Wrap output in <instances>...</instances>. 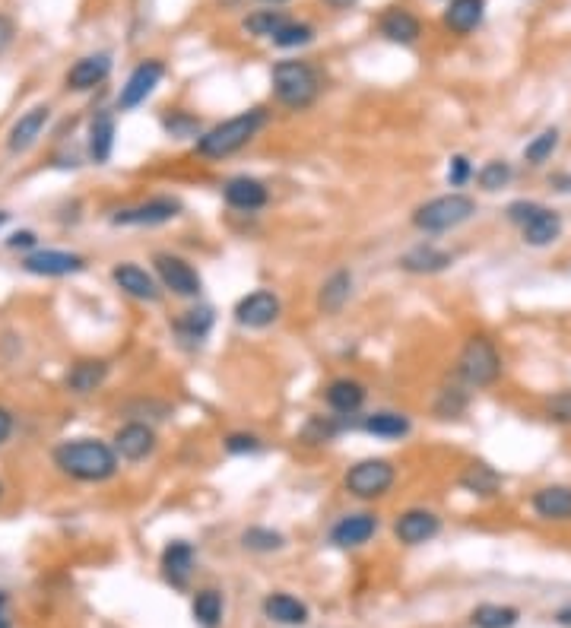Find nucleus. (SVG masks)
<instances>
[{
    "label": "nucleus",
    "instance_id": "obj_45",
    "mask_svg": "<svg viewBox=\"0 0 571 628\" xmlns=\"http://www.w3.org/2000/svg\"><path fill=\"white\" fill-rule=\"evenodd\" d=\"M473 178V165L467 156H454L451 165H448V184L451 188H464V184Z\"/></svg>",
    "mask_w": 571,
    "mask_h": 628
},
{
    "label": "nucleus",
    "instance_id": "obj_27",
    "mask_svg": "<svg viewBox=\"0 0 571 628\" xmlns=\"http://www.w3.org/2000/svg\"><path fill=\"white\" fill-rule=\"evenodd\" d=\"M349 292H353V273H349V270L330 273L324 280V286H321V295H318L321 311L324 314H337L349 302Z\"/></svg>",
    "mask_w": 571,
    "mask_h": 628
},
{
    "label": "nucleus",
    "instance_id": "obj_12",
    "mask_svg": "<svg viewBox=\"0 0 571 628\" xmlns=\"http://www.w3.org/2000/svg\"><path fill=\"white\" fill-rule=\"evenodd\" d=\"M115 454L121 460H131V464H140L153 451H156V432L146 426V422H127L115 432Z\"/></svg>",
    "mask_w": 571,
    "mask_h": 628
},
{
    "label": "nucleus",
    "instance_id": "obj_29",
    "mask_svg": "<svg viewBox=\"0 0 571 628\" xmlns=\"http://www.w3.org/2000/svg\"><path fill=\"white\" fill-rule=\"evenodd\" d=\"M362 429L368 435H375V438L394 441V438H407L410 435V419L403 413H394V410H381V413L365 416Z\"/></svg>",
    "mask_w": 571,
    "mask_h": 628
},
{
    "label": "nucleus",
    "instance_id": "obj_18",
    "mask_svg": "<svg viewBox=\"0 0 571 628\" xmlns=\"http://www.w3.org/2000/svg\"><path fill=\"white\" fill-rule=\"evenodd\" d=\"M48 118H51V108L48 105H35V108H29L26 115H20V121L10 127V140H7L10 153H26L29 146L42 137Z\"/></svg>",
    "mask_w": 571,
    "mask_h": 628
},
{
    "label": "nucleus",
    "instance_id": "obj_32",
    "mask_svg": "<svg viewBox=\"0 0 571 628\" xmlns=\"http://www.w3.org/2000/svg\"><path fill=\"white\" fill-rule=\"evenodd\" d=\"M175 330H178V337L188 340V343L207 340V334L213 330V311L210 308H191V311H184L181 318L175 321Z\"/></svg>",
    "mask_w": 571,
    "mask_h": 628
},
{
    "label": "nucleus",
    "instance_id": "obj_14",
    "mask_svg": "<svg viewBox=\"0 0 571 628\" xmlns=\"http://www.w3.org/2000/svg\"><path fill=\"white\" fill-rule=\"evenodd\" d=\"M375 533H378V517L368 511H359V514L340 517V521L330 527V543L340 549H356V546H365Z\"/></svg>",
    "mask_w": 571,
    "mask_h": 628
},
{
    "label": "nucleus",
    "instance_id": "obj_36",
    "mask_svg": "<svg viewBox=\"0 0 571 628\" xmlns=\"http://www.w3.org/2000/svg\"><path fill=\"white\" fill-rule=\"evenodd\" d=\"M511 178H514V169H511V165H508L505 159H492V162L483 165L480 172H476V184H480V188L489 191V194L508 188Z\"/></svg>",
    "mask_w": 571,
    "mask_h": 628
},
{
    "label": "nucleus",
    "instance_id": "obj_41",
    "mask_svg": "<svg viewBox=\"0 0 571 628\" xmlns=\"http://www.w3.org/2000/svg\"><path fill=\"white\" fill-rule=\"evenodd\" d=\"M311 39H315V29H311L308 23H292L289 20L280 32L273 35V45H280V48H302Z\"/></svg>",
    "mask_w": 571,
    "mask_h": 628
},
{
    "label": "nucleus",
    "instance_id": "obj_21",
    "mask_svg": "<svg viewBox=\"0 0 571 628\" xmlns=\"http://www.w3.org/2000/svg\"><path fill=\"white\" fill-rule=\"evenodd\" d=\"M108 73H112V58L108 54H89V58L77 61L67 73V86L77 89V92H86V89H96L108 80Z\"/></svg>",
    "mask_w": 571,
    "mask_h": 628
},
{
    "label": "nucleus",
    "instance_id": "obj_4",
    "mask_svg": "<svg viewBox=\"0 0 571 628\" xmlns=\"http://www.w3.org/2000/svg\"><path fill=\"white\" fill-rule=\"evenodd\" d=\"M476 213V200L467 197V194H441V197H432L429 203H422L413 213V226L419 232H451L457 226H464L467 219Z\"/></svg>",
    "mask_w": 571,
    "mask_h": 628
},
{
    "label": "nucleus",
    "instance_id": "obj_48",
    "mask_svg": "<svg viewBox=\"0 0 571 628\" xmlns=\"http://www.w3.org/2000/svg\"><path fill=\"white\" fill-rule=\"evenodd\" d=\"M7 245H10V248H32V245H35V235H32V232H13Z\"/></svg>",
    "mask_w": 571,
    "mask_h": 628
},
{
    "label": "nucleus",
    "instance_id": "obj_26",
    "mask_svg": "<svg viewBox=\"0 0 571 628\" xmlns=\"http://www.w3.org/2000/svg\"><path fill=\"white\" fill-rule=\"evenodd\" d=\"M264 616L276 625H305L308 622V606L292 594H270L264 600Z\"/></svg>",
    "mask_w": 571,
    "mask_h": 628
},
{
    "label": "nucleus",
    "instance_id": "obj_13",
    "mask_svg": "<svg viewBox=\"0 0 571 628\" xmlns=\"http://www.w3.org/2000/svg\"><path fill=\"white\" fill-rule=\"evenodd\" d=\"M223 197L232 210H242V213H254V210H264L267 200H270V191L264 181H257L251 175H235L223 184Z\"/></svg>",
    "mask_w": 571,
    "mask_h": 628
},
{
    "label": "nucleus",
    "instance_id": "obj_49",
    "mask_svg": "<svg viewBox=\"0 0 571 628\" xmlns=\"http://www.w3.org/2000/svg\"><path fill=\"white\" fill-rule=\"evenodd\" d=\"M10 432H13V416H10V410H4V406H0V445H4V441L10 438Z\"/></svg>",
    "mask_w": 571,
    "mask_h": 628
},
{
    "label": "nucleus",
    "instance_id": "obj_20",
    "mask_svg": "<svg viewBox=\"0 0 571 628\" xmlns=\"http://www.w3.org/2000/svg\"><path fill=\"white\" fill-rule=\"evenodd\" d=\"M324 397H327V406L334 413L353 416V413L362 410V403H365V384L356 381V378H334L327 384Z\"/></svg>",
    "mask_w": 571,
    "mask_h": 628
},
{
    "label": "nucleus",
    "instance_id": "obj_39",
    "mask_svg": "<svg viewBox=\"0 0 571 628\" xmlns=\"http://www.w3.org/2000/svg\"><path fill=\"white\" fill-rule=\"evenodd\" d=\"M242 546L251 552H273V549L286 546V537L280 530H270V527H248L242 533Z\"/></svg>",
    "mask_w": 571,
    "mask_h": 628
},
{
    "label": "nucleus",
    "instance_id": "obj_9",
    "mask_svg": "<svg viewBox=\"0 0 571 628\" xmlns=\"http://www.w3.org/2000/svg\"><path fill=\"white\" fill-rule=\"evenodd\" d=\"M162 73H165L162 61H153V58L150 61H140L131 70L127 83L121 86V92H118V112H131V108H137V105H143L146 99H150L153 89L162 80Z\"/></svg>",
    "mask_w": 571,
    "mask_h": 628
},
{
    "label": "nucleus",
    "instance_id": "obj_38",
    "mask_svg": "<svg viewBox=\"0 0 571 628\" xmlns=\"http://www.w3.org/2000/svg\"><path fill=\"white\" fill-rule=\"evenodd\" d=\"M467 391L464 387H457V384H451V387H441L438 391V400H435V416L438 419H457L460 413L467 410Z\"/></svg>",
    "mask_w": 571,
    "mask_h": 628
},
{
    "label": "nucleus",
    "instance_id": "obj_7",
    "mask_svg": "<svg viewBox=\"0 0 571 628\" xmlns=\"http://www.w3.org/2000/svg\"><path fill=\"white\" fill-rule=\"evenodd\" d=\"M153 267H156V276H159V286L169 289L172 295H178V299H197L200 289H204L200 273L178 254H165V251L156 254Z\"/></svg>",
    "mask_w": 571,
    "mask_h": 628
},
{
    "label": "nucleus",
    "instance_id": "obj_11",
    "mask_svg": "<svg viewBox=\"0 0 571 628\" xmlns=\"http://www.w3.org/2000/svg\"><path fill=\"white\" fill-rule=\"evenodd\" d=\"M441 530V521L438 514L429 511V508H410L403 511L397 521H394V537L403 543V546H422L438 537Z\"/></svg>",
    "mask_w": 571,
    "mask_h": 628
},
{
    "label": "nucleus",
    "instance_id": "obj_8",
    "mask_svg": "<svg viewBox=\"0 0 571 628\" xmlns=\"http://www.w3.org/2000/svg\"><path fill=\"white\" fill-rule=\"evenodd\" d=\"M280 311H283V305H280V299H276V292L254 289V292L245 295V299H238L232 314H235V321L242 327L264 330V327H270L276 318H280Z\"/></svg>",
    "mask_w": 571,
    "mask_h": 628
},
{
    "label": "nucleus",
    "instance_id": "obj_3",
    "mask_svg": "<svg viewBox=\"0 0 571 628\" xmlns=\"http://www.w3.org/2000/svg\"><path fill=\"white\" fill-rule=\"evenodd\" d=\"M270 83H273L276 102L292 108V112H305V108H311L321 96L318 70L305 61H280L270 73Z\"/></svg>",
    "mask_w": 571,
    "mask_h": 628
},
{
    "label": "nucleus",
    "instance_id": "obj_44",
    "mask_svg": "<svg viewBox=\"0 0 571 628\" xmlns=\"http://www.w3.org/2000/svg\"><path fill=\"white\" fill-rule=\"evenodd\" d=\"M223 448L229 454H257L261 451V438L251 435V432H232V435H226Z\"/></svg>",
    "mask_w": 571,
    "mask_h": 628
},
{
    "label": "nucleus",
    "instance_id": "obj_33",
    "mask_svg": "<svg viewBox=\"0 0 571 628\" xmlns=\"http://www.w3.org/2000/svg\"><path fill=\"white\" fill-rule=\"evenodd\" d=\"M191 609H194V619L200 628H219V622H223V594L213 587L197 590Z\"/></svg>",
    "mask_w": 571,
    "mask_h": 628
},
{
    "label": "nucleus",
    "instance_id": "obj_31",
    "mask_svg": "<svg viewBox=\"0 0 571 628\" xmlns=\"http://www.w3.org/2000/svg\"><path fill=\"white\" fill-rule=\"evenodd\" d=\"M460 486H464L467 492H473V495L489 498V495H495L502 489V476L495 473L489 464H483V460H473V464L460 473Z\"/></svg>",
    "mask_w": 571,
    "mask_h": 628
},
{
    "label": "nucleus",
    "instance_id": "obj_24",
    "mask_svg": "<svg viewBox=\"0 0 571 628\" xmlns=\"http://www.w3.org/2000/svg\"><path fill=\"white\" fill-rule=\"evenodd\" d=\"M454 264V254L451 251H441L435 245H416L410 248L407 254L400 257V267L410 270V273H441Z\"/></svg>",
    "mask_w": 571,
    "mask_h": 628
},
{
    "label": "nucleus",
    "instance_id": "obj_2",
    "mask_svg": "<svg viewBox=\"0 0 571 628\" xmlns=\"http://www.w3.org/2000/svg\"><path fill=\"white\" fill-rule=\"evenodd\" d=\"M270 121V115L264 108H248V112L235 115L223 124L210 127L207 134L197 137V153L204 159H226V156H235L238 150H245V146L264 131Z\"/></svg>",
    "mask_w": 571,
    "mask_h": 628
},
{
    "label": "nucleus",
    "instance_id": "obj_5",
    "mask_svg": "<svg viewBox=\"0 0 571 628\" xmlns=\"http://www.w3.org/2000/svg\"><path fill=\"white\" fill-rule=\"evenodd\" d=\"M457 375L467 387H492L502 378V356L495 343L483 334L470 337L457 356Z\"/></svg>",
    "mask_w": 571,
    "mask_h": 628
},
{
    "label": "nucleus",
    "instance_id": "obj_34",
    "mask_svg": "<svg viewBox=\"0 0 571 628\" xmlns=\"http://www.w3.org/2000/svg\"><path fill=\"white\" fill-rule=\"evenodd\" d=\"M473 625L476 628H514L521 613L514 606H499V603H483L473 609Z\"/></svg>",
    "mask_w": 571,
    "mask_h": 628
},
{
    "label": "nucleus",
    "instance_id": "obj_53",
    "mask_svg": "<svg viewBox=\"0 0 571 628\" xmlns=\"http://www.w3.org/2000/svg\"><path fill=\"white\" fill-rule=\"evenodd\" d=\"M7 223V213H0V226H4Z\"/></svg>",
    "mask_w": 571,
    "mask_h": 628
},
{
    "label": "nucleus",
    "instance_id": "obj_47",
    "mask_svg": "<svg viewBox=\"0 0 571 628\" xmlns=\"http://www.w3.org/2000/svg\"><path fill=\"white\" fill-rule=\"evenodd\" d=\"M13 35H16V26H13V20H10V16H4V13H0V54H4V51L13 45Z\"/></svg>",
    "mask_w": 571,
    "mask_h": 628
},
{
    "label": "nucleus",
    "instance_id": "obj_25",
    "mask_svg": "<svg viewBox=\"0 0 571 628\" xmlns=\"http://www.w3.org/2000/svg\"><path fill=\"white\" fill-rule=\"evenodd\" d=\"M486 16V0H451L445 10V26L454 35H470Z\"/></svg>",
    "mask_w": 571,
    "mask_h": 628
},
{
    "label": "nucleus",
    "instance_id": "obj_15",
    "mask_svg": "<svg viewBox=\"0 0 571 628\" xmlns=\"http://www.w3.org/2000/svg\"><path fill=\"white\" fill-rule=\"evenodd\" d=\"M112 280L118 283V289L124 295H131V299H137V302H159V295H162L156 276L146 273L137 264H118L112 270Z\"/></svg>",
    "mask_w": 571,
    "mask_h": 628
},
{
    "label": "nucleus",
    "instance_id": "obj_42",
    "mask_svg": "<svg viewBox=\"0 0 571 628\" xmlns=\"http://www.w3.org/2000/svg\"><path fill=\"white\" fill-rule=\"evenodd\" d=\"M546 416L556 426H571V391H559L546 400Z\"/></svg>",
    "mask_w": 571,
    "mask_h": 628
},
{
    "label": "nucleus",
    "instance_id": "obj_52",
    "mask_svg": "<svg viewBox=\"0 0 571 628\" xmlns=\"http://www.w3.org/2000/svg\"><path fill=\"white\" fill-rule=\"evenodd\" d=\"M556 619H559L562 625H571V606H568V609H559V616H556Z\"/></svg>",
    "mask_w": 571,
    "mask_h": 628
},
{
    "label": "nucleus",
    "instance_id": "obj_6",
    "mask_svg": "<svg viewBox=\"0 0 571 628\" xmlns=\"http://www.w3.org/2000/svg\"><path fill=\"white\" fill-rule=\"evenodd\" d=\"M397 483V467L384 457H365L359 464H353L343 476V486L349 495L362 498V502H375L384 498Z\"/></svg>",
    "mask_w": 571,
    "mask_h": 628
},
{
    "label": "nucleus",
    "instance_id": "obj_54",
    "mask_svg": "<svg viewBox=\"0 0 571 628\" xmlns=\"http://www.w3.org/2000/svg\"><path fill=\"white\" fill-rule=\"evenodd\" d=\"M264 4H283V0H264Z\"/></svg>",
    "mask_w": 571,
    "mask_h": 628
},
{
    "label": "nucleus",
    "instance_id": "obj_28",
    "mask_svg": "<svg viewBox=\"0 0 571 628\" xmlns=\"http://www.w3.org/2000/svg\"><path fill=\"white\" fill-rule=\"evenodd\" d=\"M108 375V365L102 359H83L67 372V387L73 394H92L96 387H102Z\"/></svg>",
    "mask_w": 571,
    "mask_h": 628
},
{
    "label": "nucleus",
    "instance_id": "obj_43",
    "mask_svg": "<svg viewBox=\"0 0 571 628\" xmlns=\"http://www.w3.org/2000/svg\"><path fill=\"white\" fill-rule=\"evenodd\" d=\"M162 124H165V131H169L172 137H197V131H200L197 118L188 115V112H172Z\"/></svg>",
    "mask_w": 571,
    "mask_h": 628
},
{
    "label": "nucleus",
    "instance_id": "obj_40",
    "mask_svg": "<svg viewBox=\"0 0 571 628\" xmlns=\"http://www.w3.org/2000/svg\"><path fill=\"white\" fill-rule=\"evenodd\" d=\"M340 435V422L334 416H311L308 426L302 429V441L308 445H327Z\"/></svg>",
    "mask_w": 571,
    "mask_h": 628
},
{
    "label": "nucleus",
    "instance_id": "obj_17",
    "mask_svg": "<svg viewBox=\"0 0 571 628\" xmlns=\"http://www.w3.org/2000/svg\"><path fill=\"white\" fill-rule=\"evenodd\" d=\"M162 575L165 581H169L172 587L184 590L194 575V546L191 543H184V540H175L165 546L162 552Z\"/></svg>",
    "mask_w": 571,
    "mask_h": 628
},
{
    "label": "nucleus",
    "instance_id": "obj_22",
    "mask_svg": "<svg viewBox=\"0 0 571 628\" xmlns=\"http://www.w3.org/2000/svg\"><path fill=\"white\" fill-rule=\"evenodd\" d=\"M521 235H524V242L530 248H546V245H552L562 235V216L556 210H549V207H540L521 226Z\"/></svg>",
    "mask_w": 571,
    "mask_h": 628
},
{
    "label": "nucleus",
    "instance_id": "obj_16",
    "mask_svg": "<svg viewBox=\"0 0 571 628\" xmlns=\"http://www.w3.org/2000/svg\"><path fill=\"white\" fill-rule=\"evenodd\" d=\"M23 267L35 276H70V273H80L86 267V261L80 254H70V251H32Z\"/></svg>",
    "mask_w": 571,
    "mask_h": 628
},
{
    "label": "nucleus",
    "instance_id": "obj_50",
    "mask_svg": "<svg viewBox=\"0 0 571 628\" xmlns=\"http://www.w3.org/2000/svg\"><path fill=\"white\" fill-rule=\"evenodd\" d=\"M549 184H556V191L568 194V191H571V175H552V181H549Z\"/></svg>",
    "mask_w": 571,
    "mask_h": 628
},
{
    "label": "nucleus",
    "instance_id": "obj_10",
    "mask_svg": "<svg viewBox=\"0 0 571 628\" xmlns=\"http://www.w3.org/2000/svg\"><path fill=\"white\" fill-rule=\"evenodd\" d=\"M181 213V200L175 197H153L146 203H137V207H127V210H118L112 223L115 226H165L172 223V219Z\"/></svg>",
    "mask_w": 571,
    "mask_h": 628
},
{
    "label": "nucleus",
    "instance_id": "obj_37",
    "mask_svg": "<svg viewBox=\"0 0 571 628\" xmlns=\"http://www.w3.org/2000/svg\"><path fill=\"white\" fill-rule=\"evenodd\" d=\"M559 150V131L556 127H549V131L537 134L527 146H524V162L527 165H543L552 159V153Z\"/></svg>",
    "mask_w": 571,
    "mask_h": 628
},
{
    "label": "nucleus",
    "instance_id": "obj_51",
    "mask_svg": "<svg viewBox=\"0 0 571 628\" xmlns=\"http://www.w3.org/2000/svg\"><path fill=\"white\" fill-rule=\"evenodd\" d=\"M327 4L334 7V10H346V7H353L356 0H327Z\"/></svg>",
    "mask_w": 571,
    "mask_h": 628
},
{
    "label": "nucleus",
    "instance_id": "obj_46",
    "mask_svg": "<svg viewBox=\"0 0 571 628\" xmlns=\"http://www.w3.org/2000/svg\"><path fill=\"white\" fill-rule=\"evenodd\" d=\"M540 207H543V203H533V200H514L511 207H508V219H511L514 226H524L527 219H530L533 213H537Z\"/></svg>",
    "mask_w": 571,
    "mask_h": 628
},
{
    "label": "nucleus",
    "instance_id": "obj_23",
    "mask_svg": "<svg viewBox=\"0 0 571 628\" xmlns=\"http://www.w3.org/2000/svg\"><path fill=\"white\" fill-rule=\"evenodd\" d=\"M378 29H381V35L388 42H394V45H413L416 39H419V32H422V26H419V20L410 13V10H400V7H394V10H388L381 16V23H378Z\"/></svg>",
    "mask_w": 571,
    "mask_h": 628
},
{
    "label": "nucleus",
    "instance_id": "obj_1",
    "mask_svg": "<svg viewBox=\"0 0 571 628\" xmlns=\"http://www.w3.org/2000/svg\"><path fill=\"white\" fill-rule=\"evenodd\" d=\"M54 464L80 483H102V479H112L118 473V454L105 441L73 438L54 448Z\"/></svg>",
    "mask_w": 571,
    "mask_h": 628
},
{
    "label": "nucleus",
    "instance_id": "obj_35",
    "mask_svg": "<svg viewBox=\"0 0 571 628\" xmlns=\"http://www.w3.org/2000/svg\"><path fill=\"white\" fill-rule=\"evenodd\" d=\"M286 23H289V16L283 10H257L245 20V32L257 35V39H273Z\"/></svg>",
    "mask_w": 571,
    "mask_h": 628
},
{
    "label": "nucleus",
    "instance_id": "obj_19",
    "mask_svg": "<svg viewBox=\"0 0 571 628\" xmlns=\"http://www.w3.org/2000/svg\"><path fill=\"white\" fill-rule=\"evenodd\" d=\"M530 508L543 521H571V486H543L533 492Z\"/></svg>",
    "mask_w": 571,
    "mask_h": 628
},
{
    "label": "nucleus",
    "instance_id": "obj_30",
    "mask_svg": "<svg viewBox=\"0 0 571 628\" xmlns=\"http://www.w3.org/2000/svg\"><path fill=\"white\" fill-rule=\"evenodd\" d=\"M112 150H115V118L112 115H99L92 118V127H89V156L92 162H108L112 159Z\"/></svg>",
    "mask_w": 571,
    "mask_h": 628
}]
</instances>
